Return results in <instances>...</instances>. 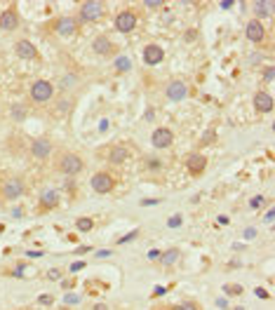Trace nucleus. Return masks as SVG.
I'll use <instances>...</instances> for the list:
<instances>
[{
  "mask_svg": "<svg viewBox=\"0 0 275 310\" xmlns=\"http://www.w3.org/2000/svg\"><path fill=\"white\" fill-rule=\"evenodd\" d=\"M57 172H62L64 176H78L85 169V160L73 150H59L54 160Z\"/></svg>",
  "mask_w": 275,
  "mask_h": 310,
  "instance_id": "1",
  "label": "nucleus"
},
{
  "mask_svg": "<svg viewBox=\"0 0 275 310\" xmlns=\"http://www.w3.org/2000/svg\"><path fill=\"white\" fill-rule=\"evenodd\" d=\"M24 190H26V186H24V181H21L19 176H7L0 183V202H14V200H19L24 195Z\"/></svg>",
  "mask_w": 275,
  "mask_h": 310,
  "instance_id": "2",
  "label": "nucleus"
},
{
  "mask_svg": "<svg viewBox=\"0 0 275 310\" xmlns=\"http://www.w3.org/2000/svg\"><path fill=\"white\" fill-rule=\"evenodd\" d=\"M103 14H106V3H101V0H87V3H80L78 21L80 24H92V21L101 19Z\"/></svg>",
  "mask_w": 275,
  "mask_h": 310,
  "instance_id": "3",
  "label": "nucleus"
},
{
  "mask_svg": "<svg viewBox=\"0 0 275 310\" xmlns=\"http://www.w3.org/2000/svg\"><path fill=\"white\" fill-rule=\"evenodd\" d=\"M57 85L52 80H35L31 85V92H28V99L33 104H47L54 99Z\"/></svg>",
  "mask_w": 275,
  "mask_h": 310,
  "instance_id": "4",
  "label": "nucleus"
},
{
  "mask_svg": "<svg viewBox=\"0 0 275 310\" xmlns=\"http://www.w3.org/2000/svg\"><path fill=\"white\" fill-rule=\"evenodd\" d=\"M49 28H52L57 35L71 38V35L78 33V28H80V21H78L76 17H69V14H64V17H57V19L49 24Z\"/></svg>",
  "mask_w": 275,
  "mask_h": 310,
  "instance_id": "5",
  "label": "nucleus"
},
{
  "mask_svg": "<svg viewBox=\"0 0 275 310\" xmlns=\"http://www.w3.org/2000/svg\"><path fill=\"white\" fill-rule=\"evenodd\" d=\"M90 183H92V190H94V193L106 195V193H111V190L116 188V174H113V172L101 169V172H96V174L92 176Z\"/></svg>",
  "mask_w": 275,
  "mask_h": 310,
  "instance_id": "6",
  "label": "nucleus"
},
{
  "mask_svg": "<svg viewBox=\"0 0 275 310\" xmlns=\"http://www.w3.org/2000/svg\"><path fill=\"white\" fill-rule=\"evenodd\" d=\"M116 31H120V33H132L134 28H137L139 24V14L137 10H132V7H127V10H120V12L116 14Z\"/></svg>",
  "mask_w": 275,
  "mask_h": 310,
  "instance_id": "7",
  "label": "nucleus"
},
{
  "mask_svg": "<svg viewBox=\"0 0 275 310\" xmlns=\"http://www.w3.org/2000/svg\"><path fill=\"white\" fill-rule=\"evenodd\" d=\"M165 96L170 101H184L191 96V87L186 80H170L165 85Z\"/></svg>",
  "mask_w": 275,
  "mask_h": 310,
  "instance_id": "8",
  "label": "nucleus"
},
{
  "mask_svg": "<svg viewBox=\"0 0 275 310\" xmlns=\"http://www.w3.org/2000/svg\"><path fill=\"white\" fill-rule=\"evenodd\" d=\"M245 35H247V40L252 45H263L266 42V26H263V21L249 19L247 26H245Z\"/></svg>",
  "mask_w": 275,
  "mask_h": 310,
  "instance_id": "9",
  "label": "nucleus"
},
{
  "mask_svg": "<svg viewBox=\"0 0 275 310\" xmlns=\"http://www.w3.org/2000/svg\"><path fill=\"white\" fill-rule=\"evenodd\" d=\"M19 10H17V5H10L5 7L3 12H0V31H17L19 28Z\"/></svg>",
  "mask_w": 275,
  "mask_h": 310,
  "instance_id": "10",
  "label": "nucleus"
},
{
  "mask_svg": "<svg viewBox=\"0 0 275 310\" xmlns=\"http://www.w3.org/2000/svg\"><path fill=\"white\" fill-rule=\"evenodd\" d=\"M151 143H153V148H170L174 143V132L170 127H155L153 129V134H151Z\"/></svg>",
  "mask_w": 275,
  "mask_h": 310,
  "instance_id": "11",
  "label": "nucleus"
},
{
  "mask_svg": "<svg viewBox=\"0 0 275 310\" xmlns=\"http://www.w3.org/2000/svg\"><path fill=\"white\" fill-rule=\"evenodd\" d=\"M52 153H54V143L49 141V139H45V136L31 141V155H33L35 160H47Z\"/></svg>",
  "mask_w": 275,
  "mask_h": 310,
  "instance_id": "12",
  "label": "nucleus"
},
{
  "mask_svg": "<svg viewBox=\"0 0 275 310\" xmlns=\"http://www.w3.org/2000/svg\"><path fill=\"white\" fill-rule=\"evenodd\" d=\"M57 207H59V193L52 188L42 190L40 197H38V212L45 214V212H52V209H57Z\"/></svg>",
  "mask_w": 275,
  "mask_h": 310,
  "instance_id": "13",
  "label": "nucleus"
},
{
  "mask_svg": "<svg viewBox=\"0 0 275 310\" xmlns=\"http://www.w3.org/2000/svg\"><path fill=\"white\" fill-rule=\"evenodd\" d=\"M162 59H165V49L160 47L158 42H148L144 47V61L148 66H158Z\"/></svg>",
  "mask_w": 275,
  "mask_h": 310,
  "instance_id": "14",
  "label": "nucleus"
},
{
  "mask_svg": "<svg viewBox=\"0 0 275 310\" xmlns=\"http://www.w3.org/2000/svg\"><path fill=\"white\" fill-rule=\"evenodd\" d=\"M14 52H17V57L19 59H38V47H35L31 40H26V38H21V40H17V45H14Z\"/></svg>",
  "mask_w": 275,
  "mask_h": 310,
  "instance_id": "15",
  "label": "nucleus"
},
{
  "mask_svg": "<svg viewBox=\"0 0 275 310\" xmlns=\"http://www.w3.org/2000/svg\"><path fill=\"white\" fill-rule=\"evenodd\" d=\"M186 169H188L193 176H200L207 169V158L202 153H191L186 158Z\"/></svg>",
  "mask_w": 275,
  "mask_h": 310,
  "instance_id": "16",
  "label": "nucleus"
},
{
  "mask_svg": "<svg viewBox=\"0 0 275 310\" xmlns=\"http://www.w3.org/2000/svg\"><path fill=\"white\" fill-rule=\"evenodd\" d=\"M252 104H254V108H256V113H270L273 111V96L266 92V89H259L254 94V99H252Z\"/></svg>",
  "mask_w": 275,
  "mask_h": 310,
  "instance_id": "17",
  "label": "nucleus"
},
{
  "mask_svg": "<svg viewBox=\"0 0 275 310\" xmlns=\"http://www.w3.org/2000/svg\"><path fill=\"white\" fill-rule=\"evenodd\" d=\"M132 158V150L127 146H113L108 150V162L111 165H125Z\"/></svg>",
  "mask_w": 275,
  "mask_h": 310,
  "instance_id": "18",
  "label": "nucleus"
},
{
  "mask_svg": "<svg viewBox=\"0 0 275 310\" xmlns=\"http://www.w3.org/2000/svg\"><path fill=\"white\" fill-rule=\"evenodd\" d=\"M92 49H94L99 57H108L111 52H113V42H111L108 35H96L94 40H92Z\"/></svg>",
  "mask_w": 275,
  "mask_h": 310,
  "instance_id": "19",
  "label": "nucleus"
},
{
  "mask_svg": "<svg viewBox=\"0 0 275 310\" xmlns=\"http://www.w3.org/2000/svg\"><path fill=\"white\" fill-rule=\"evenodd\" d=\"M179 256H181V249L179 247H170V249H165V251H160V266L162 268H172L174 263L179 261Z\"/></svg>",
  "mask_w": 275,
  "mask_h": 310,
  "instance_id": "20",
  "label": "nucleus"
},
{
  "mask_svg": "<svg viewBox=\"0 0 275 310\" xmlns=\"http://www.w3.org/2000/svg\"><path fill=\"white\" fill-rule=\"evenodd\" d=\"M73 106H76V96L73 94H64V96H59L57 99V104H54V111H57V115H69L71 111H73Z\"/></svg>",
  "mask_w": 275,
  "mask_h": 310,
  "instance_id": "21",
  "label": "nucleus"
},
{
  "mask_svg": "<svg viewBox=\"0 0 275 310\" xmlns=\"http://www.w3.org/2000/svg\"><path fill=\"white\" fill-rule=\"evenodd\" d=\"M273 3L270 0H259V3H254V19L261 21L263 17H270L273 14Z\"/></svg>",
  "mask_w": 275,
  "mask_h": 310,
  "instance_id": "22",
  "label": "nucleus"
},
{
  "mask_svg": "<svg viewBox=\"0 0 275 310\" xmlns=\"http://www.w3.org/2000/svg\"><path fill=\"white\" fill-rule=\"evenodd\" d=\"M78 85V75L76 73H66L59 78V87L62 89H73Z\"/></svg>",
  "mask_w": 275,
  "mask_h": 310,
  "instance_id": "23",
  "label": "nucleus"
},
{
  "mask_svg": "<svg viewBox=\"0 0 275 310\" xmlns=\"http://www.w3.org/2000/svg\"><path fill=\"white\" fill-rule=\"evenodd\" d=\"M76 228L80 230V233H90V230L94 228V219H90V216H80V219H76Z\"/></svg>",
  "mask_w": 275,
  "mask_h": 310,
  "instance_id": "24",
  "label": "nucleus"
},
{
  "mask_svg": "<svg viewBox=\"0 0 275 310\" xmlns=\"http://www.w3.org/2000/svg\"><path fill=\"white\" fill-rule=\"evenodd\" d=\"M10 115H12L14 122H24L26 120V106H24V104H14L12 111H10Z\"/></svg>",
  "mask_w": 275,
  "mask_h": 310,
  "instance_id": "25",
  "label": "nucleus"
},
{
  "mask_svg": "<svg viewBox=\"0 0 275 310\" xmlns=\"http://www.w3.org/2000/svg\"><path fill=\"white\" fill-rule=\"evenodd\" d=\"M113 66H116V73H127V71L132 68V61L127 59V57H118Z\"/></svg>",
  "mask_w": 275,
  "mask_h": 310,
  "instance_id": "26",
  "label": "nucleus"
},
{
  "mask_svg": "<svg viewBox=\"0 0 275 310\" xmlns=\"http://www.w3.org/2000/svg\"><path fill=\"white\" fill-rule=\"evenodd\" d=\"M224 291H226V296H240L245 289L240 284H224Z\"/></svg>",
  "mask_w": 275,
  "mask_h": 310,
  "instance_id": "27",
  "label": "nucleus"
},
{
  "mask_svg": "<svg viewBox=\"0 0 275 310\" xmlns=\"http://www.w3.org/2000/svg\"><path fill=\"white\" fill-rule=\"evenodd\" d=\"M172 310H202V308H200V303H195V301H184V303L174 305Z\"/></svg>",
  "mask_w": 275,
  "mask_h": 310,
  "instance_id": "28",
  "label": "nucleus"
},
{
  "mask_svg": "<svg viewBox=\"0 0 275 310\" xmlns=\"http://www.w3.org/2000/svg\"><path fill=\"white\" fill-rule=\"evenodd\" d=\"M266 202H268V200H266L263 195H254L252 200H249V207H252V209H261Z\"/></svg>",
  "mask_w": 275,
  "mask_h": 310,
  "instance_id": "29",
  "label": "nucleus"
},
{
  "mask_svg": "<svg viewBox=\"0 0 275 310\" xmlns=\"http://www.w3.org/2000/svg\"><path fill=\"white\" fill-rule=\"evenodd\" d=\"M146 167L153 169V172H160V169H162V162H160L158 158H146Z\"/></svg>",
  "mask_w": 275,
  "mask_h": 310,
  "instance_id": "30",
  "label": "nucleus"
},
{
  "mask_svg": "<svg viewBox=\"0 0 275 310\" xmlns=\"http://www.w3.org/2000/svg\"><path fill=\"white\" fill-rule=\"evenodd\" d=\"M139 233H141V230H139V228H134V230H132V233H127V235H125V237H118V240H116V244H125V242H132V240H134V237H137Z\"/></svg>",
  "mask_w": 275,
  "mask_h": 310,
  "instance_id": "31",
  "label": "nucleus"
},
{
  "mask_svg": "<svg viewBox=\"0 0 275 310\" xmlns=\"http://www.w3.org/2000/svg\"><path fill=\"white\" fill-rule=\"evenodd\" d=\"M214 129H209V132H205V136H202V139H200V146H209V143L214 141Z\"/></svg>",
  "mask_w": 275,
  "mask_h": 310,
  "instance_id": "32",
  "label": "nucleus"
},
{
  "mask_svg": "<svg viewBox=\"0 0 275 310\" xmlns=\"http://www.w3.org/2000/svg\"><path fill=\"white\" fill-rule=\"evenodd\" d=\"M181 223H184V219H181V214H172V219L167 221V226H170V228H179Z\"/></svg>",
  "mask_w": 275,
  "mask_h": 310,
  "instance_id": "33",
  "label": "nucleus"
},
{
  "mask_svg": "<svg viewBox=\"0 0 275 310\" xmlns=\"http://www.w3.org/2000/svg\"><path fill=\"white\" fill-rule=\"evenodd\" d=\"M144 7L155 10V7H165V0H144Z\"/></svg>",
  "mask_w": 275,
  "mask_h": 310,
  "instance_id": "34",
  "label": "nucleus"
},
{
  "mask_svg": "<svg viewBox=\"0 0 275 310\" xmlns=\"http://www.w3.org/2000/svg\"><path fill=\"white\" fill-rule=\"evenodd\" d=\"M38 303L40 305H52L54 303V296H52V294H42V296H38Z\"/></svg>",
  "mask_w": 275,
  "mask_h": 310,
  "instance_id": "35",
  "label": "nucleus"
},
{
  "mask_svg": "<svg viewBox=\"0 0 275 310\" xmlns=\"http://www.w3.org/2000/svg\"><path fill=\"white\" fill-rule=\"evenodd\" d=\"M275 78V66H266V71H263V80L270 82Z\"/></svg>",
  "mask_w": 275,
  "mask_h": 310,
  "instance_id": "36",
  "label": "nucleus"
},
{
  "mask_svg": "<svg viewBox=\"0 0 275 310\" xmlns=\"http://www.w3.org/2000/svg\"><path fill=\"white\" fill-rule=\"evenodd\" d=\"M62 275H64V273H62V270H59V268H52V270H49V273H47V277H49V280H62Z\"/></svg>",
  "mask_w": 275,
  "mask_h": 310,
  "instance_id": "37",
  "label": "nucleus"
},
{
  "mask_svg": "<svg viewBox=\"0 0 275 310\" xmlns=\"http://www.w3.org/2000/svg\"><path fill=\"white\" fill-rule=\"evenodd\" d=\"M85 266H87V263H85V261H76V263H73V266H71V273H76V270H83L85 268Z\"/></svg>",
  "mask_w": 275,
  "mask_h": 310,
  "instance_id": "38",
  "label": "nucleus"
},
{
  "mask_svg": "<svg viewBox=\"0 0 275 310\" xmlns=\"http://www.w3.org/2000/svg\"><path fill=\"white\" fill-rule=\"evenodd\" d=\"M256 296L266 301V298H270V294H268V291H266V289H263V287H259V289H256Z\"/></svg>",
  "mask_w": 275,
  "mask_h": 310,
  "instance_id": "39",
  "label": "nucleus"
},
{
  "mask_svg": "<svg viewBox=\"0 0 275 310\" xmlns=\"http://www.w3.org/2000/svg\"><path fill=\"white\" fill-rule=\"evenodd\" d=\"M273 219H275V209L270 207L268 212H266V216H263V221H266V223H270V221H273Z\"/></svg>",
  "mask_w": 275,
  "mask_h": 310,
  "instance_id": "40",
  "label": "nucleus"
},
{
  "mask_svg": "<svg viewBox=\"0 0 275 310\" xmlns=\"http://www.w3.org/2000/svg\"><path fill=\"white\" fill-rule=\"evenodd\" d=\"M160 259V249H151L148 251V261H158Z\"/></svg>",
  "mask_w": 275,
  "mask_h": 310,
  "instance_id": "41",
  "label": "nucleus"
},
{
  "mask_svg": "<svg viewBox=\"0 0 275 310\" xmlns=\"http://www.w3.org/2000/svg\"><path fill=\"white\" fill-rule=\"evenodd\" d=\"M158 202L160 200H141L139 204H141V207H151V204H158Z\"/></svg>",
  "mask_w": 275,
  "mask_h": 310,
  "instance_id": "42",
  "label": "nucleus"
},
{
  "mask_svg": "<svg viewBox=\"0 0 275 310\" xmlns=\"http://www.w3.org/2000/svg\"><path fill=\"white\" fill-rule=\"evenodd\" d=\"M78 301H80L78 296H73V294H66V303H78Z\"/></svg>",
  "mask_w": 275,
  "mask_h": 310,
  "instance_id": "43",
  "label": "nucleus"
},
{
  "mask_svg": "<svg viewBox=\"0 0 275 310\" xmlns=\"http://www.w3.org/2000/svg\"><path fill=\"white\" fill-rule=\"evenodd\" d=\"M235 3L233 0H224V3H219V7H224V10H226V7H233Z\"/></svg>",
  "mask_w": 275,
  "mask_h": 310,
  "instance_id": "44",
  "label": "nucleus"
},
{
  "mask_svg": "<svg viewBox=\"0 0 275 310\" xmlns=\"http://www.w3.org/2000/svg\"><path fill=\"white\" fill-rule=\"evenodd\" d=\"M160 294H165V287H155V291H153V296H160Z\"/></svg>",
  "mask_w": 275,
  "mask_h": 310,
  "instance_id": "45",
  "label": "nucleus"
},
{
  "mask_svg": "<svg viewBox=\"0 0 275 310\" xmlns=\"http://www.w3.org/2000/svg\"><path fill=\"white\" fill-rule=\"evenodd\" d=\"M92 310H108V305H106V303H96Z\"/></svg>",
  "mask_w": 275,
  "mask_h": 310,
  "instance_id": "46",
  "label": "nucleus"
},
{
  "mask_svg": "<svg viewBox=\"0 0 275 310\" xmlns=\"http://www.w3.org/2000/svg\"><path fill=\"white\" fill-rule=\"evenodd\" d=\"M96 256H99V259H103V256H111V251H108V249H101V251H99V254H96Z\"/></svg>",
  "mask_w": 275,
  "mask_h": 310,
  "instance_id": "47",
  "label": "nucleus"
},
{
  "mask_svg": "<svg viewBox=\"0 0 275 310\" xmlns=\"http://www.w3.org/2000/svg\"><path fill=\"white\" fill-rule=\"evenodd\" d=\"M254 233H256L254 228H247V230H245V237H254Z\"/></svg>",
  "mask_w": 275,
  "mask_h": 310,
  "instance_id": "48",
  "label": "nucleus"
},
{
  "mask_svg": "<svg viewBox=\"0 0 275 310\" xmlns=\"http://www.w3.org/2000/svg\"><path fill=\"white\" fill-rule=\"evenodd\" d=\"M28 256H33V259H40V256H42V251H28Z\"/></svg>",
  "mask_w": 275,
  "mask_h": 310,
  "instance_id": "49",
  "label": "nucleus"
},
{
  "mask_svg": "<svg viewBox=\"0 0 275 310\" xmlns=\"http://www.w3.org/2000/svg\"><path fill=\"white\" fill-rule=\"evenodd\" d=\"M158 310H172V308H158Z\"/></svg>",
  "mask_w": 275,
  "mask_h": 310,
  "instance_id": "50",
  "label": "nucleus"
},
{
  "mask_svg": "<svg viewBox=\"0 0 275 310\" xmlns=\"http://www.w3.org/2000/svg\"><path fill=\"white\" fill-rule=\"evenodd\" d=\"M62 310H71V308H62Z\"/></svg>",
  "mask_w": 275,
  "mask_h": 310,
  "instance_id": "51",
  "label": "nucleus"
},
{
  "mask_svg": "<svg viewBox=\"0 0 275 310\" xmlns=\"http://www.w3.org/2000/svg\"><path fill=\"white\" fill-rule=\"evenodd\" d=\"M19 310H26V308H19Z\"/></svg>",
  "mask_w": 275,
  "mask_h": 310,
  "instance_id": "52",
  "label": "nucleus"
}]
</instances>
